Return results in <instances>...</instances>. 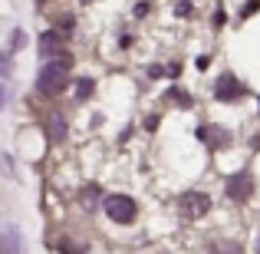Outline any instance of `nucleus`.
I'll list each match as a JSON object with an SVG mask.
<instances>
[{
  "mask_svg": "<svg viewBox=\"0 0 260 254\" xmlns=\"http://www.w3.org/2000/svg\"><path fill=\"white\" fill-rule=\"evenodd\" d=\"M89 93H92V79H79V99H86Z\"/></svg>",
  "mask_w": 260,
  "mask_h": 254,
  "instance_id": "obj_10",
  "label": "nucleus"
},
{
  "mask_svg": "<svg viewBox=\"0 0 260 254\" xmlns=\"http://www.w3.org/2000/svg\"><path fill=\"white\" fill-rule=\"evenodd\" d=\"M257 254H260V235H257Z\"/></svg>",
  "mask_w": 260,
  "mask_h": 254,
  "instance_id": "obj_13",
  "label": "nucleus"
},
{
  "mask_svg": "<svg viewBox=\"0 0 260 254\" xmlns=\"http://www.w3.org/2000/svg\"><path fill=\"white\" fill-rule=\"evenodd\" d=\"M208 208H211V198L204 195V191H188V195H181V202H178V215L188 218V221L201 218Z\"/></svg>",
  "mask_w": 260,
  "mask_h": 254,
  "instance_id": "obj_3",
  "label": "nucleus"
},
{
  "mask_svg": "<svg viewBox=\"0 0 260 254\" xmlns=\"http://www.w3.org/2000/svg\"><path fill=\"white\" fill-rule=\"evenodd\" d=\"M214 96L221 102H231V99H241V83H237L234 76H221L214 86Z\"/></svg>",
  "mask_w": 260,
  "mask_h": 254,
  "instance_id": "obj_6",
  "label": "nucleus"
},
{
  "mask_svg": "<svg viewBox=\"0 0 260 254\" xmlns=\"http://www.w3.org/2000/svg\"><path fill=\"white\" fill-rule=\"evenodd\" d=\"M40 53H43V57H59V53H63V37H59V33H43V37H40Z\"/></svg>",
  "mask_w": 260,
  "mask_h": 254,
  "instance_id": "obj_7",
  "label": "nucleus"
},
{
  "mask_svg": "<svg viewBox=\"0 0 260 254\" xmlns=\"http://www.w3.org/2000/svg\"><path fill=\"white\" fill-rule=\"evenodd\" d=\"M26 43V33L23 30H17V33H13V46H17V50H20V46H23Z\"/></svg>",
  "mask_w": 260,
  "mask_h": 254,
  "instance_id": "obj_11",
  "label": "nucleus"
},
{
  "mask_svg": "<svg viewBox=\"0 0 260 254\" xmlns=\"http://www.w3.org/2000/svg\"><path fill=\"white\" fill-rule=\"evenodd\" d=\"M66 83H70V60H66V57L50 60V63L40 70V76H37V89H40L43 96H56V93H63Z\"/></svg>",
  "mask_w": 260,
  "mask_h": 254,
  "instance_id": "obj_1",
  "label": "nucleus"
},
{
  "mask_svg": "<svg viewBox=\"0 0 260 254\" xmlns=\"http://www.w3.org/2000/svg\"><path fill=\"white\" fill-rule=\"evenodd\" d=\"M7 70V57H4V53H0V73H4Z\"/></svg>",
  "mask_w": 260,
  "mask_h": 254,
  "instance_id": "obj_12",
  "label": "nucleus"
},
{
  "mask_svg": "<svg viewBox=\"0 0 260 254\" xmlns=\"http://www.w3.org/2000/svg\"><path fill=\"white\" fill-rule=\"evenodd\" d=\"M102 208H106V215L112 218L115 224H128L139 215V208H135V202L128 195H109L106 202H102Z\"/></svg>",
  "mask_w": 260,
  "mask_h": 254,
  "instance_id": "obj_2",
  "label": "nucleus"
},
{
  "mask_svg": "<svg viewBox=\"0 0 260 254\" xmlns=\"http://www.w3.org/2000/svg\"><path fill=\"white\" fill-rule=\"evenodd\" d=\"M250 195H254V178H250L247 172L228 178V198L231 202H247Z\"/></svg>",
  "mask_w": 260,
  "mask_h": 254,
  "instance_id": "obj_4",
  "label": "nucleus"
},
{
  "mask_svg": "<svg viewBox=\"0 0 260 254\" xmlns=\"http://www.w3.org/2000/svg\"><path fill=\"white\" fill-rule=\"evenodd\" d=\"M7 244H10V254H23V251H20V235H17L13 224L7 228Z\"/></svg>",
  "mask_w": 260,
  "mask_h": 254,
  "instance_id": "obj_9",
  "label": "nucleus"
},
{
  "mask_svg": "<svg viewBox=\"0 0 260 254\" xmlns=\"http://www.w3.org/2000/svg\"><path fill=\"white\" fill-rule=\"evenodd\" d=\"M198 135H201L211 149H224L231 142V132L224 126H201V129H198Z\"/></svg>",
  "mask_w": 260,
  "mask_h": 254,
  "instance_id": "obj_5",
  "label": "nucleus"
},
{
  "mask_svg": "<svg viewBox=\"0 0 260 254\" xmlns=\"http://www.w3.org/2000/svg\"><path fill=\"white\" fill-rule=\"evenodd\" d=\"M50 139H53V142H63V139H66V119H63L59 112L50 116Z\"/></svg>",
  "mask_w": 260,
  "mask_h": 254,
  "instance_id": "obj_8",
  "label": "nucleus"
}]
</instances>
